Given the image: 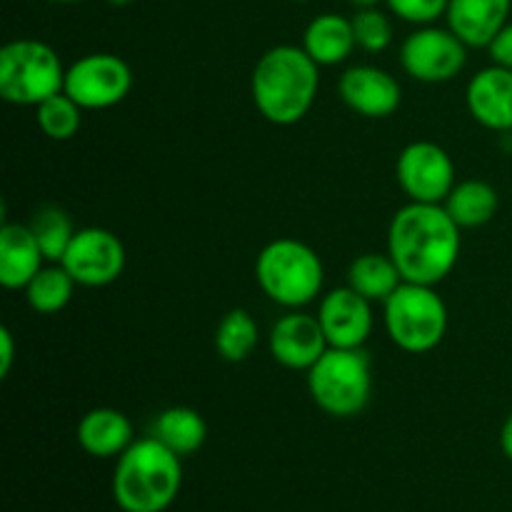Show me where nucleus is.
I'll return each mask as SVG.
<instances>
[{
	"mask_svg": "<svg viewBox=\"0 0 512 512\" xmlns=\"http://www.w3.org/2000/svg\"><path fill=\"white\" fill-rule=\"evenodd\" d=\"M460 225L443 203H408L388 228V255L408 283L438 285L460 260Z\"/></svg>",
	"mask_w": 512,
	"mask_h": 512,
	"instance_id": "nucleus-1",
	"label": "nucleus"
},
{
	"mask_svg": "<svg viewBox=\"0 0 512 512\" xmlns=\"http://www.w3.org/2000/svg\"><path fill=\"white\" fill-rule=\"evenodd\" d=\"M320 88V65L303 45H275L265 50L250 75V95L268 123L288 128L313 108Z\"/></svg>",
	"mask_w": 512,
	"mask_h": 512,
	"instance_id": "nucleus-2",
	"label": "nucleus"
},
{
	"mask_svg": "<svg viewBox=\"0 0 512 512\" xmlns=\"http://www.w3.org/2000/svg\"><path fill=\"white\" fill-rule=\"evenodd\" d=\"M180 455L158 438H140L115 458L113 500L123 512H165L183 488Z\"/></svg>",
	"mask_w": 512,
	"mask_h": 512,
	"instance_id": "nucleus-3",
	"label": "nucleus"
},
{
	"mask_svg": "<svg viewBox=\"0 0 512 512\" xmlns=\"http://www.w3.org/2000/svg\"><path fill=\"white\" fill-rule=\"evenodd\" d=\"M255 280L275 305L300 310L323 293L325 268L320 255L303 240L278 238L258 253Z\"/></svg>",
	"mask_w": 512,
	"mask_h": 512,
	"instance_id": "nucleus-4",
	"label": "nucleus"
},
{
	"mask_svg": "<svg viewBox=\"0 0 512 512\" xmlns=\"http://www.w3.org/2000/svg\"><path fill=\"white\" fill-rule=\"evenodd\" d=\"M383 323L395 348L423 355L443 343L448 333V305L435 293V285L403 280L383 303Z\"/></svg>",
	"mask_w": 512,
	"mask_h": 512,
	"instance_id": "nucleus-5",
	"label": "nucleus"
},
{
	"mask_svg": "<svg viewBox=\"0 0 512 512\" xmlns=\"http://www.w3.org/2000/svg\"><path fill=\"white\" fill-rule=\"evenodd\" d=\"M308 393L330 418H355L373 395V368L363 350L328 348L308 370Z\"/></svg>",
	"mask_w": 512,
	"mask_h": 512,
	"instance_id": "nucleus-6",
	"label": "nucleus"
},
{
	"mask_svg": "<svg viewBox=\"0 0 512 512\" xmlns=\"http://www.w3.org/2000/svg\"><path fill=\"white\" fill-rule=\"evenodd\" d=\"M65 73L60 55L35 38L10 40L0 50V95L13 105L38 108L53 95L63 93Z\"/></svg>",
	"mask_w": 512,
	"mask_h": 512,
	"instance_id": "nucleus-7",
	"label": "nucleus"
},
{
	"mask_svg": "<svg viewBox=\"0 0 512 512\" xmlns=\"http://www.w3.org/2000/svg\"><path fill=\"white\" fill-rule=\"evenodd\" d=\"M468 63V45L450 28L420 25L400 45V65L420 83H448Z\"/></svg>",
	"mask_w": 512,
	"mask_h": 512,
	"instance_id": "nucleus-8",
	"label": "nucleus"
},
{
	"mask_svg": "<svg viewBox=\"0 0 512 512\" xmlns=\"http://www.w3.org/2000/svg\"><path fill=\"white\" fill-rule=\"evenodd\" d=\"M133 70L120 55L90 53L75 60L65 73V88L83 110H108L128 98Z\"/></svg>",
	"mask_w": 512,
	"mask_h": 512,
	"instance_id": "nucleus-9",
	"label": "nucleus"
},
{
	"mask_svg": "<svg viewBox=\"0 0 512 512\" xmlns=\"http://www.w3.org/2000/svg\"><path fill=\"white\" fill-rule=\"evenodd\" d=\"M395 175L410 203H445L455 188V163L443 145L415 140L398 155Z\"/></svg>",
	"mask_w": 512,
	"mask_h": 512,
	"instance_id": "nucleus-10",
	"label": "nucleus"
},
{
	"mask_svg": "<svg viewBox=\"0 0 512 512\" xmlns=\"http://www.w3.org/2000/svg\"><path fill=\"white\" fill-rule=\"evenodd\" d=\"M60 265L83 288H105L123 275L125 245L105 228H80L75 230Z\"/></svg>",
	"mask_w": 512,
	"mask_h": 512,
	"instance_id": "nucleus-11",
	"label": "nucleus"
},
{
	"mask_svg": "<svg viewBox=\"0 0 512 512\" xmlns=\"http://www.w3.org/2000/svg\"><path fill=\"white\" fill-rule=\"evenodd\" d=\"M318 320L330 348L363 350L373 335V303L350 285L333 288L320 300Z\"/></svg>",
	"mask_w": 512,
	"mask_h": 512,
	"instance_id": "nucleus-12",
	"label": "nucleus"
},
{
	"mask_svg": "<svg viewBox=\"0 0 512 512\" xmlns=\"http://www.w3.org/2000/svg\"><path fill=\"white\" fill-rule=\"evenodd\" d=\"M268 348L278 365L288 370H305L308 373L323 358V353L330 345L318 315L290 310L283 318L275 320L273 330L268 335Z\"/></svg>",
	"mask_w": 512,
	"mask_h": 512,
	"instance_id": "nucleus-13",
	"label": "nucleus"
},
{
	"mask_svg": "<svg viewBox=\"0 0 512 512\" xmlns=\"http://www.w3.org/2000/svg\"><path fill=\"white\" fill-rule=\"evenodd\" d=\"M338 95L353 113L363 118H390L403 103V88L388 70L378 65H353L338 80Z\"/></svg>",
	"mask_w": 512,
	"mask_h": 512,
	"instance_id": "nucleus-14",
	"label": "nucleus"
},
{
	"mask_svg": "<svg viewBox=\"0 0 512 512\" xmlns=\"http://www.w3.org/2000/svg\"><path fill=\"white\" fill-rule=\"evenodd\" d=\"M465 105L475 123L495 133H512V70L488 65L470 78Z\"/></svg>",
	"mask_w": 512,
	"mask_h": 512,
	"instance_id": "nucleus-15",
	"label": "nucleus"
},
{
	"mask_svg": "<svg viewBox=\"0 0 512 512\" xmlns=\"http://www.w3.org/2000/svg\"><path fill=\"white\" fill-rule=\"evenodd\" d=\"M510 8L512 0H450L445 20L468 48H488L510 23Z\"/></svg>",
	"mask_w": 512,
	"mask_h": 512,
	"instance_id": "nucleus-16",
	"label": "nucleus"
},
{
	"mask_svg": "<svg viewBox=\"0 0 512 512\" xmlns=\"http://www.w3.org/2000/svg\"><path fill=\"white\" fill-rule=\"evenodd\" d=\"M45 255L30 225L3 223L0 228V283L8 290H25V285L43 270Z\"/></svg>",
	"mask_w": 512,
	"mask_h": 512,
	"instance_id": "nucleus-17",
	"label": "nucleus"
},
{
	"mask_svg": "<svg viewBox=\"0 0 512 512\" xmlns=\"http://www.w3.org/2000/svg\"><path fill=\"white\" fill-rule=\"evenodd\" d=\"M78 445L90 458H120L135 443L133 423L115 408H93L80 418Z\"/></svg>",
	"mask_w": 512,
	"mask_h": 512,
	"instance_id": "nucleus-18",
	"label": "nucleus"
},
{
	"mask_svg": "<svg viewBox=\"0 0 512 512\" xmlns=\"http://www.w3.org/2000/svg\"><path fill=\"white\" fill-rule=\"evenodd\" d=\"M303 48L320 68L345 63L358 48L353 20L340 13H323L308 23L303 33Z\"/></svg>",
	"mask_w": 512,
	"mask_h": 512,
	"instance_id": "nucleus-19",
	"label": "nucleus"
},
{
	"mask_svg": "<svg viewBox=\"0 0 512 512\" xmlns=\"http://www.w3.org/2000/svg\"><path fill=\"white\" fill-rule=\"evenodd\" d=\"M445 210L463 230L483 228L498 215L500 195L490 183L478 178L460 180L445 198Z\"/></svg>",
	"mask_w": 512,
	"mask_h": 512,
	"instance_id": "nucleus-20",
	"label": "nucleus"
},
{
	"mask_svg": "<svg viewBox=\"0 0 512 512\" xmlns=\"http://www.w3.org/2000/svg\"><path fill=\"white\" fill-rule=\"evenodd\" d=\"M150 435L158 438L165 448L173 450L180 458H188V455L198 453L200 448L208 440V425L205 418L193 408H185V405H175V408L163 410L158 418L153 420V428Z\"/></svg>",
	"mask_w": 512,
	"mask_h": 512,
	"instance_id": "nucleus-21",
	"label": "nucleus"
},
{
	"mask_svg": "<svg viewBox=\"0 0 512 512\" xmlns=\"http://www.w3.org/2000/svg\"><path fill=\"white\" fill-rule=\"evenodd\" d=\"M400 283L403 275L388 253H363L348 268V285L370 303H385Z\"/></svg>",
	"mask_w": 512,
	"mask_h": 512,
	"instance_id": "nucleus-22",
	"label": "nucleus"
},
{
	"mask_svg": "<svg viewBox=\"0 0 512 512\" xmlns=\"http://www.w3.org/2000/svg\"><path fill=\"white\" fill-rule=\"evenodd\" d=\"M260 343L258 320L243 308L223 315L215 330V353L228 363H243L255 353Z\"/></svg>",
	"mask_w": 512,
	"mask_h": 512,
	"instance_id": "nucleus-23",
	"label": "nucleus"
},
{
	"mask_svg": "<svg viewBox=\"0 0 512 512\" xmlns=\"http://www.w3.org/2000/svg\"><path fill=\"white\" fill-rule=\"evenodd\" d=\"M75 280L60 263L43 265L38 275L25 285V300L40 315H53L68 308L75 293Z\"/></svg>",
	"mask_w": 512,
	"mask_h": 512,
	"instance_id": "nucleus-24",
	"label": "nucleus"
},
{
	"mask_svg": "<svg viewBox=\"0 0 512 512\" xmlns=\"http://www.w3.org/2000/svg\"><path fill=\"white\" fill-rule=\"evenodd\" d=\"M28 225L33 230L35 240H38L40 250H43L45 260L48 263H60L75 235L70 215L65 210H60L58 205H45V208H40L33 215V220Z\"/></svg>",
	"mask_w": 512,
	"mask_h": 512,
	"instance_id": "nucleus-25",
	"label": "nucleus"
},
{
	"mask_svg": "<svg viewBox=\"0 0 512 512\" xmlns=\"http://www.w3.org/2000/svg\"><path fill=\"white\" fill-rule=\"evenodd\" d=\"M35 120L50 140L63 143V140L78 135L80 125H83V108L68 93H58L35 108Z\"/></svg>",
	"mask_w": 512,
	"mask_h": 512,
	"instance_id": "nucleus-26",
	"label": "nucleus"
},
{
	"mask_svg": "<svg viewBox=\"0 0 512 512\" xmlns=\"http://www.w3.org/2000/svg\"><path fill=\"white\" fill-rule=\"evenodd\" d=\"M353 30H355V43L365 53H383L393 43V23H390L388 13L380 8H358L353 15Z\"/></svg>",
	"mask_w": 512,
	"mask_h": 512,
	"instance_id": "nucleus-27",
	"label": "nucleus"
},
{
	"mask_svg": "<svg viewBox=\"0 0 512 512\" xmlns=\"http://www.w3.org/2000/svg\"><path fill=\"white\" fill-rule=\"evenodd\" d=\"M450 0H385L388 10L410 25H433L448 13Z\"/></svg>",
	"mask_w": 512,
	"mask_h": 512,
	"instance_id": "nucleus-28",
	"label": "nucleus"
},
{
	"mask_svg": "<svg viewBox=\"0 0 512 512\" xmlns=\"http://www.w3.org/2000/svg\"><path fill=\"white\" fill-rule=\"evenodd\" d=\"M488 53L493 65H500V68L512 70V23L505 25L488 45Z\"/></svg>",
	"mask_w": 512,
	"mask_h": 512,
	"instance_id": "nucleus-29",
	"label": "nucleus"
},
{
	"mask_svg": "<svg viewBox=\"0 0 512 512\" xmlns=\"http://www.w3.org/2000/svg\"><path fill=\"white\" fill-rule=\"evenodd\" d=\"M15 363V338L10 328H0V378H8Z\"/></svg>",
	"mask_w": 512,
	"mask_h": 512,
	"instance_id": "nucleus-30",
	"label": "nucleus"
},
{
	"mask_svg": "<svg viewBox=\"0 0 512 512\" xmlns=\"http://www.w3.org/2000/svg\"><path fill=\"white\" fill-rule=\"evenodd\" d=\"M500 450H503L505 458L512 463V413L505 418L503 428H500Z\"/></svg>",
	"mask_w": 512,
	"mask_h": 512,
	"instance_id": "nucleus-31",
	"label": "nucleus"
},
{
	"mask_svg": "<svg viewBox=\"0 0 512 512\" xmlns=\"http://www.w3.org/2000/svg\"><path fill=\"white\" fill-rule=\"evenodd\" d=\"M350 3H353L355 8H378L383 0H350Z\"/></svg>",
	"mask_w": 512,
	"mask_h": 512,
	"instance_id": "nucleus-32",
	"label": "nucleus"
},
{
	"mask_svg": "<svg viewBox=\"0 0 512 512\" xmlns=\"http://www.w3.org/2000/svg\"><path fill=\"white\" fill-rule=\"evenodd\" d=\"M105 3H110V5H115V8H125V5H130V3H135V0H105Z\"/></svg>",
	"mask_w": 512,
	"mask_h": 512,
	"instance_id": "nucleus-33",
	"label": "nucleus"
},
{
	"mask_svg": "<svg viewBox=\"0 0 512 512\" xmlns=\"http://www.w3.org/2000/svg\"><path fill=\"white\" fill-rule=\"evenodd\" d=\"M53 3H63V5H73V3H83V0H53Z\"/></svg>",
	"mask_w": 512,
	"mask_h": 512,
	"instance_id": "nucleus-34",
	"label": "nucleus"
},
{
	"mask_svg": "<svg viewBox=\"0 0 512 512\" xmlns=\"http://www.w3.org/2000/svg\"><path fill=\"white\" fill-rule=\"evenodd\" d=\"M298 3H308V0H298Z\"/></svg>",
	"mask_w": 512,
	"mask_h": 512,
	"instance_id": "nucleus-35",
	"label": "nucleus"
}]
</instances>
